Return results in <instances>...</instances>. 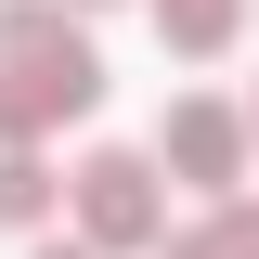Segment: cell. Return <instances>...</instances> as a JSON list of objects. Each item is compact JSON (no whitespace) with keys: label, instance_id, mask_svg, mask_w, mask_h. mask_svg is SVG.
<instances>
[{"label":"cell","instance_id":"6","mask_svg":"<svg viewBox=\"0 0 259 259\" xmlns=\"http://www.w3.org/2000/svg\"><path fill=\"white\" fill-rule=\"evenodd\" d=\"M0 221H13V233H39V221H52V168H39L26 143H0Z\"/></svg>","mask_w":259,"mask_h":259},{"label":"cell","instance_id":"5","mask_svg":"<svg viewBox=\"0 0 259 259\" xmlns=\"http://www.w3.org/2000/svg\"><path fill=\"white\" fill-rule=\"evenodd\" d=\"M233 26H246V0H156V39H168V52H194V65L233 52Z\"/></svg>","mask_w":259,"mask_h":259},{"label":"cell","instance_id":"7","mask_svg":"<svg viewBox=\"0 0 259 259\" xmlns=\"http://www.w3.org/2000/svg\"><path fill=\"white\" fill-rule=\"evenodd\" d=\"M0 143H39V130H26V104H13V78H0Z\"/></svg>","mask_w":259,"mask_h":259},{"label":"cell","instance_id":"9","mask_svg":"<svg viewBox=\"0 0 259 259\" xmlns=\"http://www.w3.org/2000/svg\"><path fill=\"white\" fill-rule=\"evenodd\" d=\"M78 13H117V0H78Z\"/></svg>","mask_w":259,"mask_h":259},{"label":"cell","instance_id":"8","mask_svg":"<svg viewBox=\"0 0 259 259\" xmlns=\"http://www.w3.org/2000/svg\"><path fill=\"white\" fill-rule=\"evenodd\" d=\"M39 259H104V246H91V233H78V246H39Z\"/></svg>","mask_w":259,"mask_h":259},{"label":"cell","instance_id":"1","mask_svg":"<svg viewBox=\"0 0 259 259\" xmlns=\"http://www.w3.org/2000/svg\"><path fill=\"white\" fill-rule=\"evenodd\" d=\"M0 78H13L26 130H52V117H91V104H104V52L65 26V13H39V0H0Z\"/></svg>","mask_w":259,"mask_h":259},{"label":"cell","instance_id":"4","mask_svg":"<svg viewBox=\"0 0 259 259\" xmlns=\"http://www.w3.org/2000/svg\"><path fill=\"white\" fill-rule=\"evenodd\" d=\"M168 259H259V194H207V221L168 233Z\"/></svg>","mask_w":259,"mask_h":259},{"label":"cell","instance_id":"3","mask_svg":"<svg viewBox=\"0 0 259 259\" xmlns=\"http://www.w3.org/2000/svg\"><path fill=\"white\" fill-rule=\"evenodd\" d=\"M246 143H259V130L233 117V104H207V91H194V104H168V130H156V168H182L194 194H233V182H246Z\"/></svg>","mask_w":259,"mask_h":259},{"label":"cell","instance_id":"2","mask_svg":"<svg viewBox=\"0 0 259 259\" xmlns=\"http://www.w3.org/2000/svg\"><path fill=\"white\" fill-rule=\"evenodd\" d=\"M78 233H91L104 259H143V246H168V182H156V156H130V143H104V156H78Z\"/></svg>","mask_w":259,"mask_h":259},{"label":"cell","instance_id":"10","mask_svg":"<svg viewBox=\"0 0 259 259\" xmlns=\"http://www.w3.org/2000/svg\"><path fill=\"white\" fill-rule=\"evenodd\" d=\"M246 130H259V104H246Z\"/></svg>","mask_w":259,"mask_h":259}]
</instances>
